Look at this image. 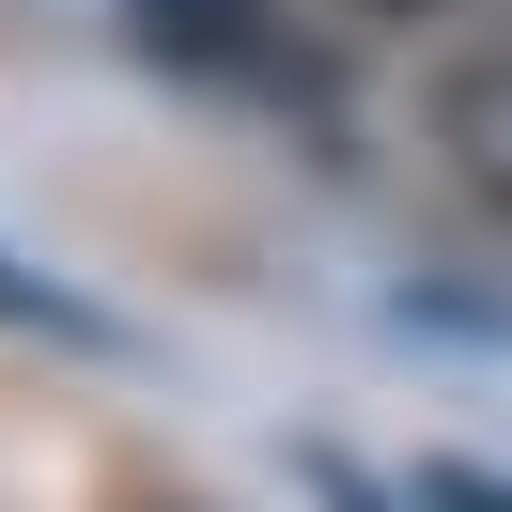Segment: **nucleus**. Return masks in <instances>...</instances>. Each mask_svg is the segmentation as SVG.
<instances>
[{
	"label": "nucleus",
	"instance_id": "1",
	"mask_svg": "<svg viewBox=\"0 0 512 512\" xmlns=\"http://www.w3.org/2000/svg\"><path fill=\"white\" fill-rule=\"evenodd\" d=\"M435 140H450V171L512 218V16H497L481 47H450V78H435Z\"/></svg>",
	"mask_w": 512,
	"mask_h": 512
},
{
	"label": "nucleus",
	"instance_id": "2",
	"mask_svg": "<svg viewBox=\"0 0 512 512\" xmlns=\"http://www.w3.org/2000/svg\"><path fill=\"white\" fill-rule=\"evenodd\" d=\"M249 32H264V0H140L156 63H249Z\"/></svg>",
	"mask_w": 512,
	"mask_h": 512
},
{
	"label": "nucleus",
	"instance_id": "3",
	"mask_svg": "<svg viewBox=\"0 0 512 512\" xmlns=\"http://www.w3.org/2000/svg\"><path fill=\"white\" fill-rule=\"evenodd\" d=\"M0 311H47V295H32V280H16V264H0Z\"/></svg>",
	"mask_w": 512,
	"mask_h": 512
},
{
	"label": "nucleus",
	"instance_id": "4",
	"mask_svg": "<svg viewBox=\"0 0 512 512\" xmlns=\"http://www.w3.org/2000/svg\"><path fill=\"white\" fill-rule=\"evenodd\" d=\"M373 16H435V0H373Z\"/></svg>",
	"mask_w": 512,
	"mask_h": 512
}]
</instances>
